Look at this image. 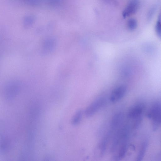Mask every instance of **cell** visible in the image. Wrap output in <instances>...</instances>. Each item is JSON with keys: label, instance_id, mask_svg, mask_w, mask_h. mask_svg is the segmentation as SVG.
Segmentation results:
<instances>
[{"label": "cell", "instance_id": "52a82bcc", "mask_svg": "<svg viewBox=\"0 0 161 161\" xmlns=\"http://www.w3.org/2000/svg\"><path fill=\"white\" fill-rule=\"evenodd\" d=\"M82 115L81 110H78L75 113L72 118L71 123L73 125H76L78 124L81 120Z\"/></svg>", "mask_w": 161, "mask_h": 161}, {"label": "cell", "instance_id": "7a4b0ae2", "mask_svg": "<svg viewBox=\"0 0 161 161\" xmlns=\"http://www.w3.org/2000/svg\"><path fill=\"white\" fill-rule=\"evenodd\" d=\"M126 90V87L124 85H120L116 87L110 94V101L113 103H115L119 101L124 96Z\"/></svg>", "mask_w": 161, "mask_h": 161}, {"label": "cell", "instance_id": "30bf717a", "mask_svg": "<svg viewBox=\"0 0 161 161\" xmlns=\"http://www.w3.org/2000/svg\"><path fill=\"white\" fill-rule=\"evenodd\" d=\"M34 20V18L31 16L26 17L25 19V23L26 26H29L31 24Z\"/></svg>", "mask_w": 161, "mask_h": 161}, {"label": "cell", "instance_id": "8992f818", "mask_svg": "<svg viewBox=\"0 0 161 161\" xmlns=\"http://www.w3.org/2000/svg\"><path fill=\"white\" fill-rule=\"evenodd\" d=\"M56 41L55 39L49 38L44 42L43 46V52L44 53H47L52 51L55 46Z\"/></svg>", "mask_w": 161, "mask_h": 161}, {"label": "cell", "instance_id": "ba28073f", "mask_svg": "<svg viewBox=\"0 0 161 161\" xmlns=\"http://www.w3.org/2000/svg\"><path fill=\"white\" fill-rule=\"evenodd\" d=\"M137 22L134 19H130L127 21V27L130 30L133 31L135 30L137 27Z\"/></svg>", "mask_w": 161, "mask_h": 161}, {"label": "cell", "instance_id": "277c9868", "mask_svg": "<svg viewBox=\"0 0 161 161\" xmlns=\"http://www.w3.org/2000/svg\"><path fill=\"white\" fill-rule=\"evenodd\" d=\"M143 108V105L142 104L136 105L129 110L128 114V117L130 118L136 119L140 118V116L142 112Z\"/></svg>", "mask_w": 161, "mask_h": 161}, {"label": "cell", "instance_id": "3957f363", "mask_svg": "<svg viewBox=\"0 0 161 161\" xmlns=\"http://www.w3.org/2000/svg\"><path fill=\"white\" fill-rule=\"evenodd\" d=\"M140 2L139 0H130L123 12V17L125 18L135 13L137 11Z\"/></svg>", "mask_w": 161, "mask_h": 161}, {"label": "cell", "instance_id": "6da1fadb", "mask_svg": "<svg viewBox=\"0 0 161 161\" xmlns=\"http://www.w3.org/2000/svg\"><path fill=\"white\" fill-rule=\"evenodd\" d=\"M106 102V99L104 97H102L97 98L86 109V116L87 117H90L94 115L104 106Z\"/></svg>", "mask_w": 161, "mask_h": 161}, {"label": "cell", "instance_id": "9c48e42d", "mask_svg": "<svg viewBox=\"0 0 161 161\" xmlns=\"http://www.w3.org/2000/svg\"><path fill=\"white\" fill-rule=\"evenodd\" d=\"M155 29L157 35L161 38V21L160 15L158 17V20L157 22Z\"/></svg>", "mask_w": 161, "mask_h": 161}, {"label": "cell", "instance_id": "8fae6325", "mask_svg": "<svg viewBox=\"0 0 161 161\" xmlns=\"http://www.w3.org/2000/svg\"><path fill=\"white\" fill-rule=\"evenodd\" d=\"M155 10V8L154 7L152 8L149 10V11L148 12L147 15V18L148 19H151L152 18L154 12Z\"/></svg>", "mask_w": 161, "mask_h": 161}, {"label": "cell", "instance_id": "5b68a950", "mask_svg": "<svg viewBox=\"0 0 161 161\" xmlns=\"http://www.w3.org/2000/svg\"><path fill=\"white\" fill-rule=\"evenodd\" d=\"M123 116L122 113L119 112L113 116L111 122L110 126L111 129H115L119 126L123 121Z\"/></svg>", "mask_w": 161, "mask_h": 161}, {"label": "cell", "instance_id": "7c38bea8", "mask_svg": "<svg viewBox=\"0 0 161 161\" xmlns=\"http://www.w3.org/2000/svg\"><path fill=\"white\" fill-rule=\"evenodd\" d=\"M105 1H109V0H104Z\"/></svg>", "mask_w": 161, "mask_h": 161}]
</instances>
